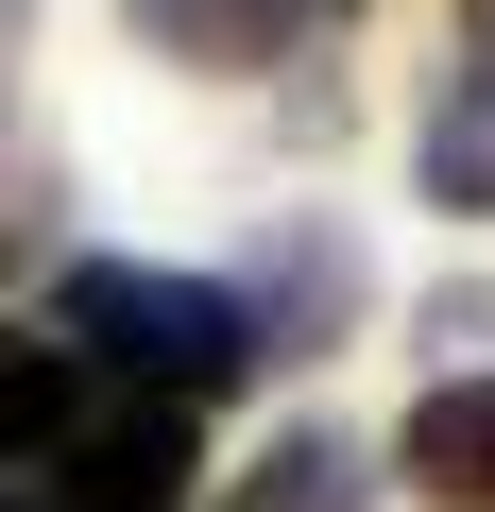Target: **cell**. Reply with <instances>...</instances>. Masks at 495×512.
<instances>
[{
  "instance_id": "5",
  "label": "cell",
  "mask_w": 495,
  "mask_h": 512,
  "mask_svg": "<svg viewBox=\"0 0 495 512\" xmlns=\"http://www.w3.org/2000/svg\"><path fill=\"white\" fill-rule=\"evenodd\" d=\"M342 308H359V274H342V239H325V222H308V239H274V274L239 291V325H257V359H308V342H325Z\"/></svg>"
},
{
  "instance_id": "4",
  "label": "cell",
  "mask_w": 495,
  "mask_h": 512,
  "mask_svg": "<svg viewBox=\"0 0 495 512\" xmlns=\"http://www.w3.org/2000/svg\"><path fill=\"white\" fill-rule=\"evenodd\" d=\"M393 478L444 495V512H495V376H444V393L393 427Z\"/></svg>"
},
{
  "instance_id": "2",
  "label": "cell",
  "mask_w": 495,
  "mask_h": 512,
  "mask_svg": "<svg viewBox=\"0 0 495 512\" xmlns=\"http://www.w3.org/2000/svg\"><path fill=\"white\" fill-rule=\"evenodd\" d=\"M52 512H188V410L86 376L69 444H52Z\"/></svg>"
},
{
  "instance_id": "7",
  "label": "cell",
  "mask_w": 495,
  "mask_h": 512,
  "mask_svg": "<svg viewBox=\"0 0 495 512\" xmlns=\"http://www.w3.org/2000/svg\"><path fill=\"white\" fill-rule=\"evenodd\" d=\"M69 410H86V359H69V342H35V325H0V461H52V444H69Z\"/></svg>"
},
{
  "instance_id": "6",
  "label": "cell",
  "mask_w": 495,
  "mask_h": 512,
  "mask_svg": "<svg viewBox=\"0 0 495 512\" xmlns=\"http://www.w3.org/2000/svg\"><path fill=\"white\" fill-rule=\"evenodd\" d=\"M359 495H376V461H359L342 427H274V444H257V478H239L222 512H359Z\"/></svg>"
},
{
  "instance_id": "8",
  "label": "cell",
  "mask_w": 495,
  "mask_h": 512,
  "mask_svg": "<svg viewBox=\"0 0 495 512\" xmlns=\"http://www.w3.org/2000/svg\"><path fill=\"white\" fill-rule=\"evenodd\" d=\"M427 205H444V222H495V69L427 120Z\"/></svg>"
},
{
  "instance_id": "9",
  "label": "cell",
  "mask_w": 495,
  "mask_h": 512,
  "mask_svg": "<svg viewBox=\"0 0 495 512\" xmlns=\"http://www.w3.org/2000/svg\"><path fill=\"white\" fill-rule=\"evenodd\" d=\"M478 35H495V0H478Z\"/></svg>"
},
{
  "instance_id": "3",
  "label": "cell",
  "mask_w": 495,
  "mask_h": 512,
  "mask_svg": "<svg viewBox=\"0 0 495 512\" xmlns=\"http://www.w3.org/2000/svg\"><path fill=\"white\" fill-rule=\"evenodd\" d=\"M325 18H359V0H137V35L188 52V69H274V52H308Z\"/></svg>"
},
{
  "instance_id": "1",
  "label": "cell",
  "mask_w": 495,
  "mask_h": 512,
  "mask_svg": "<svg viewBox=\"0 0 495 512\" xmlns=\"http://www.w3.org/2000/svg\"><path fill=\"white\" fill-rule=\"evenodd\" d=\"M52 342H69L86 376H120V393H171V410H205L222 376H257L239 291H205V274H137V256H69V274H52Z\"/></svg>"
}]
</instances>
